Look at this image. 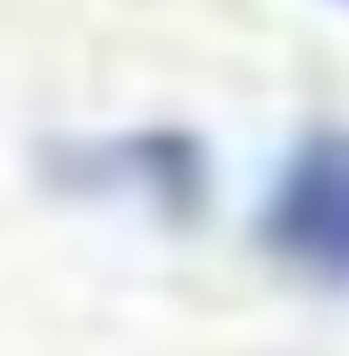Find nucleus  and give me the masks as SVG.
I'll return each mask as SVG.
<instances>
[{
  "label": "nucleus",
  "mask_w": 349,
  "mask_h": 356,
  "mask_svg": "<svg viewBox=\"0 0 349 356\" xmlns=\"http://www.w3.org/2000/svg\"><path fill=\"white\" fill-rule=\"evenodd\" d=\"M267 247L315 281H349V131H315L281 165L261 213Z\"/></svg>",
  "instance_id": "nucleus-1"
}]
</instances>
